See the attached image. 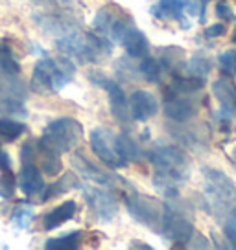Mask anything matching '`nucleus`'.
Listing matches in <instances>:
<instances>
[{
	"mask_svg": "<svg viewBox=\"0 0 236 250\" xmlns=\"http://www.w3.org/2000/svg\"><path fill=\"white\" fill-rule=\"evenodd\" d=\"M151 166L155 167V186L166 195L177 193V184L189 177V158L181 149L168 144H159L150 151Z\"/></svg>",
	"mask_w": 236,
	"mask_h": 250,
	"instance_id": "obj_1",
	"label": "nucleus"
},
{
	"mask_svg": "<svg viewBox=\"0 0 236 250\" xmlns=\"http://www.w3.org/2000/svg\"><path fill=\"white\" fill-rule=\"evenodd\" d=\"M76 66L71 57H47L41 59L32 74V90L39 94H55L71 83Z\"/></svg>",
	"mask_w": 236,
	"mask_h": 250,
	"instance_id": "obj_2",
	"label": "nucleus"
},
{
	"mask_svg": "<svg viewBox=\"0 0 236 250\" xmlns=\"http://www.w3.org/2000/svg\"><path fill=\"white\" fill-rule=\"evenodd\" d=\"M57 50L79 62H96L111 54V42L100 33L71 31L57 41Z\"/></svg>",
	"mask_w": 236,
	"mask_h": 250,
	"instance_id": "obj_3",
	"label": "nucleus"
},
{
	"mask_svg": "<svg viewBox=\"0 0 236 250\" xmlns=\"http://www.w3.org/2000/svg\"><path fill=\"white\" fill-rule=\"evenodd\" d=\"M83 138V125L76 118L63 116L54 120L45 127L41 140L37 142L39 147L54 151L57 155L69 153L78 146Z\"/></svg>",
	"mask_w": 236,
	"mask_h": 250,
	"instance_id": "obj_4",
	"label": "nucleus"
},
{
	"mask_svg": "<svg viewBox=\"0 0 236 250\" xmlns=\"http://www.w3.org/2000/svg\"><path fill=\"white\" fill-rule=\"evenodd\" d=\"M124 203H126L127 211L131 213V217L135 221H139V223L150 228L163 225L165 208H163V204L159 203L157 199L137 193L135 189H129L127 193H124Z\"/></svg>",
	"mask_w": 236,
	"mask_h": 250,
	"instance_id": "obj_5",
	"label": "nucleus"
},
{
	"mask_svg": "<svg viewBox=\"0 0 236 250\" xmlns=\"http://www.w3.org/2000/svg\"><path fill=\"white\" fill-rule=\"evenodd\" d=\"M91 149L93 153L98 156V160L102 162L103 166H107L111 169H122L126 167L127 162L122 158V155L118 153L117 147V134L109 131V129H103V127H98L91 133Z\"/></svg>",
	"mask_w": 236,
	"mask_h": 250,
	"instance_id": "obj_6",
	"label": "nucleus"
},
{
	"mask_svg": "<svg viewBox=\"0 0 236 250\" xmlns=\"http://www.w3.org/2000/svg\"><path fill=\"white\" fill-rule=\"evenodd\" d=\"M89 78H91L93 83H96L98 86H102L103 90L107 92V96H109L111 112H113L115 120H118L120 124H124V125L129 124V122L133 120V116H131V109H129V100L126 98L122 86L118 85L117 81L105 78V76L98 74V72H93Z\"/></svg>",
	"mask_w": 236,
	"mask_h": 250,
	"instance_id": "obj_7",
	"label": "nucleus"
},
{
	"mask_svg": "<svg viewBox=\"0 0 236 250\" xmlns=\"http://www.w3.org/2000/svg\"><path fill=\"white\" fill-rule=\"evenodd\" d=\"M85 201L91 206V210L100 221H111L117 215L118 211V201L109 191V188H94L87 186L85 188Z\"/></svg>",
	"mask_w": 236,
	"mask_h": 250,
	"instance_id": "obj_8",
	"label": "nucleus"
},
{
	"mask_svg": "<svg viewBox=\"0 0 236 250\" xmlns=\"http://www.w3.org/2000/svg\"><path fill=\"white\" fill-rule=\"evenodd\" d=\"M163 234L175 243V247H185L194 235V227L192 223L187 221L183 215H177L173 210L165 208L163 213Z\"/></svg>",
	"mask_w": 236,
	"mask_h": 250,
	"instance_id": "obj_9",
	"label": "nucleus"
},
{
	"mask_svg": "<svg viewBox=\"0 0 236 250\" xmlns=\"http://www.w3.org/2000/svg\"><path fill=\"white\" fill-rule=\"evenodd\" d=\"M129 109H131V116L137 122H148L153 118L159 110L157 98L148 90H135L129 98Z\"/></svg>",
	"mask_w": 236,
	"mask_h": 250,
	"instance_id": "obj_10",
	"label": "nucleus"
},
{
	"mask_svg": "<svg viewBox=\"0 0 236 250\" xmlns=\"http://www.w3.org/2000/svg\"><path fill=\"white\" fill-rule=\"evenodd\" d=\"M45 177L37 164H23V169L19 173V188L26 197H33L45 189Z\"/></svg>",
	"mask_w": 236,
	"mask_h": 250,
	"instance_id": "obj_11",
	"label": "nucleus"
},
{
	"mask_svg": "<svg viewBox=\"0 0 236 250\" xmlns=\"http://www.w3.org/2000/svg\"><path fill=\"white\" fill-rule=\"evenodd\" d=\"M72 166H74L89 182H96V184H102V186H105V188H111L113 182H118L115 177H111L109 173H105L103 169L96 167L91 160H87L81 153H76V155L72 156Z\"/></svg>",
	"mask_w": 236,
	"mask_h": 250,
	"instance_id": "obj_12",
	"label": "nucleus"
},
{
	"mask_svg": "<svg viewBox=\"0 0 236 250\" xmlns=\"http://www.w3.org/2000/svg\"><path fill=\"white\" fill-rule=\"evenodd\" d=\"M35 21L43 26V30H47L48 33H54V35H67V33L76 30V26H78L72 17H67L65 13H57V11L35 15Z\"/></svg>",
	"mask_w": 236,
	"mask_h": 250,
	"instance_id": "obj_13",
	"label": "nucleus"
},
{
	"mask_svg": "<svg viewBox=\"0 0 236 250\" xmlns=\"http://www.w3.org/2000/svg\"><path fill=\"white\" fill-rule=\"evenodd\" d=\"M76 213H78V204H76V201H65L63 204H59L57 208H54V210H50L48 213L43 215V219H41V228L43 230H54V228L65 225L67 221H71Z\"/></svg>",
	"mask_w": 236,
	"mask_h": 250,
	"instance_id": "obj_14",
	"label": "nucleus"
},
{
	"mask_svg": "<svg viewBox=\"0 0 236 250\" xmlns=\"http://www.w3.org/2000/svg\"><path fill=\"white\" fill-rule=\"evenodd\" d=\"M172 90V88H170ZM173 96H166L165 100V114L173 122H187L194 116V103L185 100V98H177V92L172 90Z\"/></svg>",
	"mask_w": 236,
	"mask_h": 250,
	"instance_id": "obj_15",
	"label": "nucleus"
},
{
	"mask_svg": "<svg viewBox=\"0 0 236 250\" xmlns=\"http://www.w3.org/2000/svg\"><path fill=\"white\" fill-rule=\"evenodd\" d=\"M120 44L126 48L127 55L137 57V59L146 57L148 52H150V42L146 39V35L139 28H135V24L127 28V31L124 33L122 41H120Z\"/></svg>",
	"mask_w": 236,
	"mask_h": 250,
	"instance_id": "obj_16",
	"label": "nucleus"
},
{
	"mask_svg": "<svg viewBox=\"0 0 236 250\" xmlns=\"http://www.w3.org/2000/svg\"><path fill=\"white\" fill-rule=\"evenodd\" d=\"M212 92L221 103V109L229 118L236 116V86L229 79H218L212 85Z\"/></svg>",
	"mask_w": 236,
	"mask_h": 250,
	"instance_id": "obj_17",
	"label": "nucleus"
},
{
	"mask_svg": "<svg viewBox=\"0 0 236 250\" xmlns=\"http://www.w3.org/2000/svg\"><path fill=\"white\" fill-rule=\"evenodd\" d=\"M74 188H81L78 177H76L74 173H65L57 182L45 186V189L41 191V201L47 203V201H50V199L57 197L59 193H67V191H71V189H74Z\"/></svg>",
	"mask_w": 236,
	"mask_h": 250,
	"instance_id": "obj_18",
	"label": "nucleus"
},
{
	"mask_svg": "<svg viewBox=\"0 0 236 250\" xmlns=\"http://www.w3.org/2000/svg\"><path fill=\"white\" fill-rule=\"evenodd\" d=\"M85 241V235L83 232H69V234L65 235H59V237H52V239H48L45 243V249L47 250H74V249H79L81 245Z\"/></svg>",
	"mask_w": 236,
	"mask_h": 250,
	"instance_id": "obj_19",
	"label": "nucleus"
},
{
	"mask_svg": "<svg viewBox=\"0 0 236 250\" xmlns=\"http://www.w3.org/2000/svg\"><path fill=\"white\" fill-rule=\"evenodd\" d=\"M187 8V0H161L151 8V13L159 19H175L181 21L183 11Z\"/></svg>",
	"mask_w": 236,
	"mask_h": 250,
	"instance_id": "obj_20",
	"label": "nucleus"
},
{
	"mask_svg": "<svg viewBox=\"0 0 236 250\" xmlns=\"http://www.w3.org/2000/svg\"><path fill=\"white\" fill-rule=\"evenodd\" d=\"M37 146H39V144H37ZM37 160L41 162V171L45 173L47 177H55V175H59L61 169H63L61 158H59V155L54 153V151H48V149L39 147ZM37 160H35V164H37Z\"/></svg>",
	"mask_w": 236,
	"mask_h": 250,
	"instance_id": "obj_21",
	"label": "nucleus"
},
{
	"mask_svg": "<svg viewBox=\"0 0 236 250\" xmlns=\"http://www.w3.org/2000/svg\"><path fill=\"white\" fill-rule=\"evenodd\" d=\"M117 147L122 158L129 162H139L141 160V149L137 146V142L129 136V134H117Z\"/></svg>",
	"mask_w": 236,
	"mask_h": 250,
	"instance_id": "obj_22",
	"label": "nucleus"
},
{
	"mask_svg": "<svg viewBox=\"0 0 236 250\" xmlns=\"http://www.w3.org/2000/svg\"><path fill=\"white\" fill-rule=\"evenodd\" d=\"M26 133V125L17 120H9V118H2L0 120V140L4 142H15Z\"/></svg>",
	"mask_w": 236,
	"mask_h": 250,
	"instance_id": "obj_23",
	"label": "nucleus"
},
{
	"mask_svg": "<svg viewBox=\"0 0 236 250\" xmlns=\"http://www.w3.org/2000/svg\"><path fill=\"white\" fill-rule=\"evenodd\" d=\"M205 86L203 78H175L172 83V90H175L177 94H194L197 90H201Z\"/></svg>",
	"mask_w": 236,
	"mask_h": 250,
	"instance_id": "obj_24",
	"label": "nucleus"
},
{
	"mask_svg": "<svg viewBox=\"0 0 236 250\" xmlns=\"http://www.w3.org/2000/svg\"><path fill=\"white\" fill-rule=\"evenodd\" d=\"M139 72L144 78V81H150V83H155L161 78V62L153 57H142V62L139 64Z\"/></svg>",
	"mask_w": 236,
	"mask_h": 250,
	"instance_id": "obj_25",
	"label": "nucleus"
},
{
	"mask_svg": "<svg viewBox=\"0 0 236 250\" xmlns=\"http://www.w3.org/2000/svg\"><path fill=\"white\" fill-rule=\"evenodd\" d=\"M15 188H17V179L11 169H6L0 175V197L2 199H11L15 195Z\"/></svg>",
	"mask_w": 236,
	"mask_h": 250,
	"instance_id": "obj_26",
	"label": "nucleus"
},
{
	"mask_svg": "<svg viewBox=\"0 0 236 250\" xmlns=\"http://www.w3.org/2000/svg\"><path fill=\"white\" fill-rule=\"evenodd\" d=\"M218 62H220V68L225 76H229V78L236 76V50L223 52V54L218 57Z\"/></svg>",
	"mask_w": 236,
	"mask_h": 250,
	"instance_id": "obj_27",
	"label": "nucleus"
},
{
	"mask_svg": "<svg viewBox=\"0 0 236 250\" xmlns=\"http://www.w3.org/2000/svg\"><path fill=\"white\" fill-rule=\"evenodd\" d=\"M189 72L190 74H194L197 78H203L207 76L209 72H211V61L209 59H205V57H192V61L189 62Z\"/></svg>",
	"mask_w": 236,
	"mask_h": 250,
	"instance_id": "obj_28",
	"label": "nucleus"
},
{
	"mask_svg": "<svg viewBox=\"0 0 236 250\" xmlns=\"http://www.w3.org/2000/svg\"><path fill=\"white\" fill-rule=\"evenodd\" d=\"M32 217H33L32 210L19 208V210H15V213H13V223H17L21 228H26V227H28V223L32 221Z\"/></svg>",
	"mask_w": 236,
	"mask_h": 250,
	"instance_id": "obj_29",
	"label": "nucleus"
},
{
	"mask_svg": "<svg viewBox=\"0 0 236 250\" xmlns=\"http://www.w3.org/2000/svg\"><path fill=\"white\" fill-rule=\"evenodd\" d=\"M216 15L223 19V21H233L235 19V13H233V9L229 8V4L225 2H218L216 4Z\"/></svg>",
	"mask_w": 236,
	"mask_h": 250,
	"instance_id": "obj_30",
	"label": "nucleus"
},
{
	"mask_svg": "<svg viewBox=\"0 0 236 250\" xmlns=\"http://www.w3.org/2000/svg\"><path fill=\"white\" fill-rule=\"evenodd\" d=\"M37 4H47V6H54V8L65 9L74 4V0H35Z\"/></svg>",
	"mask_w": 236,
	"mask_h": 250,
	"instance_id": "obj_31",
	"label": "nucleus"
},
{
	"mask_svg": "<svg viewBox=\"0 0 236 250\" xmlns=\"http://www.w3.org/2000/svg\"><path fill=\"white\" fill-rule=\"evenodd\" d=\"M225 33V26L223 24H212V26H209L207 30H205V35L207 37H220V35H223Z\"/></svg>",
	"mask_w": 236,
	"mask_h": 250,
	"instance_id": "obj_32",
	"label": "nucleus"
},
{
	"mask_svg": "<svg viewBox=\"0 0 236 250\" xmlns=\"http://www.w3.org/2000/svg\"><path fill=\"white\" fill-rule=\"evenodd\" d=\"M6 169H11V158L4 149L0 147V171H6Z\"/></svg>",
	"mask_w": 236,
	"mask_h": 250,
	"instance_id": "obj_33",
	"label": "nucleus"
},
{
	"mask_svg": "<svg viewBox=\"0 0 236 250\" xmlns=\"http://www.w3.org/2000/svg\"><path fill=\"white\" fill-rule=\"evenodd\" d=\"M225 234H227L231 245L236 249V227H231V225H227V227H225Z\"/></svg>",
	"mask_w": 236,
	"mask_h": 250,
	"instance_id": "obj_34",
	"label": "nucleus"
},
{
	"mask_svg": "<svg viewBox=\"0 0 236 250\" xmlns=\"http://www.w3.org/2000/svg\"><path fill=\"white\" fill-rule=\"evenodd\" d=\"M131 249H151L150 245H137V243H133L131 245Z\"/></svg>",
	"mask_w": 236,
	"mask_h": 250,
	"instance_id": "obj_35",
	"label": "nucleus"
},
{
	"mask_svg": "<svg viewBox=\"0 0 236 250\" xmlns=\"http://www.w3.org/2000/svg\"><path fill=\"white\" fill-rule=\"evenodd\" d=\"M233 41L236 42V30H235V35H233Z\"/></svg>",
	"mask_w": 236,
	"mask_h": 250,
	"instance_id": "obj_36",
	"label": "nucleus"
}]
</instances>
